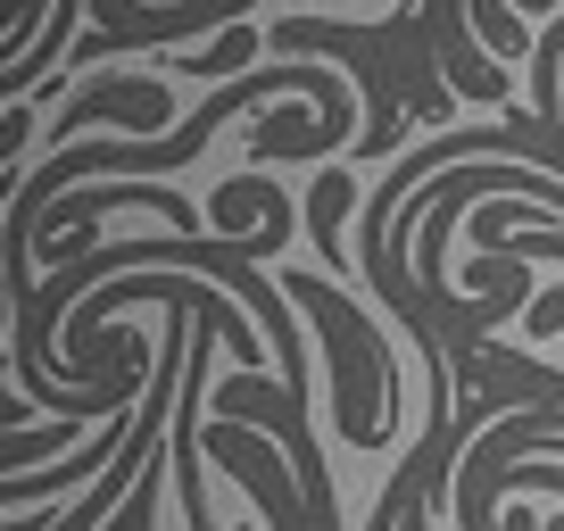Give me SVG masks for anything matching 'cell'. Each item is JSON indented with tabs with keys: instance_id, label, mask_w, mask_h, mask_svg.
I'll use <instances>...</instances> for the list:
<instances>
[{
	"instance_id": "3957f363",
	"label": "cell",
	"mask_w": 564,
	"mask_h": 531,
	"mask_svg": "<svg viewBox=\"0 0 564 531\" xmlns=\"http://www.w3.org/2000/svg\"><path fill=\"white\" fill-rule=\"evenodd\" d=\"M349 199H357V183L324 166V183H316V192H307V232H316V241H324V258H333V249H340V225H349Z\"/></svg>"
},
{
	"instance_id": "7a4b0ae2",
	"label": "cell",
	"mask_w": 564,
	"mask_h": 531,
	"mask_svg": "<svg viewBox=\"0 0 564 531\" xmlns=\"http://www.w3.org/2000/svg\"><path fill=\"white\" fill-rule=\"evenodd\" d=\"M258 42H265V34H258L249 18H241V25H225V34L208 42V51H192L183 67H192V84H232V75H241L249 58H258Z\"/></svg>"
},
{
	"instance_id": "277c9868",
	"label": "cell",
	"mask_w": 564,
	"mask_h": 531,
	"mask_svg": "<svg viewBox=\"0 0 564 531\" xmlns=\"http://www.w3.org/2000/svg\"><path fill=\"white\" fill-rule=\"evenodd\" d=\"M474 18H481V34H490L498 51H523V25H514L507 9H498V0H474Z\"/></svg>"
},
{
	"instance_id": "6da1fadb",
	"label": "cell",
	"mask_w": 564,
	"mask_h": 531,
	"mask_svg": "<svg viewBox=\"0 0 564 531\" xmlns=\"http://www.w3.org/2000/svg\"><path fill=\"white\" fill-rule=\"evenodd\" d=\"M166 117H175V91H166L159 75H91V84L75 91L51 124H42V142L67 150L84 124H124V142H159Z\"/></svg>"
}]
</instances>
